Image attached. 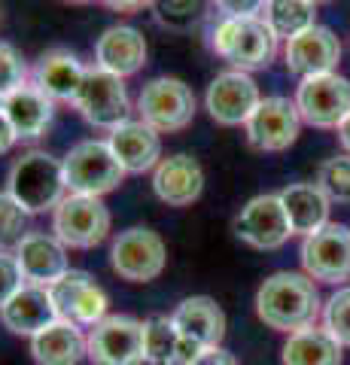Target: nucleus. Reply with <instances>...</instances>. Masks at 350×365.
Masks as SVG:
<instances>
[{"label":"nucleus","mask_w":350,"mask_h":365,"mask_svg":"<svg viewBox=\"0 0 350 365\" xmlns=\"http://www.w3.org/2000/svg\"><path fill=\"white\" fill-rule=\"evenodd\" d=\"M256 317L274 332H302L317 326L323 299L304 271H274L256 289Z\"/></svg>","instance_id":"f257e3e1"},{"label":"nucleus","mask_w":350,"mask_h":365,"mask_svg":"<svg viewBox=\"0 0 350 365\" xmlns=\"http://www.w3.org/2000/svg\"><path fill=\"white\" fill-rule=\"evenodd\" d=\"M6 192L13 195L31 216L55 210L71 195L64 177V162L46 150L21 153L6 170Z\"/></svg>","instance_id":"f03ea898"},{"label":"nucleus","mask_w":350,"mask_h":365,"mask_svg":"<svg viewBox=\"0 0 350 365\" xmlns=\"http://www.w3.org/2000/svg\"><path fill=\"white\" fill-rule=\"evenodd\" d=\"M210 46L232 71H262L274 61L277 37L265 25L262 16L256 19H220V25L210 34Z\"/></svg>","instance_id":"7ed1b4c3"},{"label":"nucleus","mask_w":350,"mask_h":365,"mask_svg":"<svg viewBox=\"0 0 350 365\" xmlns=\"http://www.w3.org/2000/svg\"><path fill=\"white\" fill-rule=\"evenodd\" d=\"M64 177L67 189L73 195H95L104 198L110 192H116L125 182V168L119 165V158L113 155L107 137H86V140L73 143L71 153L64 158Z\"/></svg>","instance_id":"20e7f679"},{"label":"nucleus","mask_w":350,"mask_h":365,"mask_svg":"<svg viewBox=\"0 0 350 365\" xmlns=\"http://www.w3.org/2000/svg\"><path fill=\"white\" fill-rule=\"evenodd\" d=\"M134 110H138L140 122H146L159 134H177L189 128L195 119L198 98L180 76H155L140 88Z\"/></svg>","instance_id":"39448f33"},{"label":"nucleus","mask_w":350,"mask_h":365,"mask_svg":"<svg viewBox=\"0 0 350 365\" xmlns=\"http://www.w3.org/2000/svg\"><path fill=\"white\" fill-rule=\"evenodd\" d=\"M168 265V244L159 232L146 225H131L113 237L110 268L119 280L128 283H153L162 277Z\"/></svg>","instance_id":"423d86ee"},{"label":"nucleus","mask_w":350,"mask_h":365,"mask_svg":"<svg viewBox=\"0 0 350 365\" xmlns=\"http://www.w3.org/2000/svg\"><path fill=\"white\" fill-rule=\"evenodd\" d=\"M113 228V216L104 198L95 195H67L52 210V235L67 250H95L107 241Z\"/></svg>","instance_id":"0eeeda50"},{"label":"nucleus","mask_w":350,"mask_h":365,"mask_svg":"<svg viewBox=\"0 0 350 365\" xmlns=\"http://www.w3.org/2000/svg\"><path fill=\"white\" fill-rule=\"evenodd\" d=\"M73 107L80 110V116L92 125V128H101L107 134L116 128V125L128 122L131 110H134L125 79L101 71V67H88L86 71L83 88H80V95H76Z\"/></svg>","instance_id":"6e6552de"},{"label":"nucleus","mask_w":350,"mask_h":365,"mask_svg":"<svg viewBox=\"0 0 350 365\" xmlns=\"http://www.w3.org/2000/svg\"><path fill=\"white\" fill-rule=\"evenodd\" d=\"M88 362L92 365H143V319L110 314L88 329Z\"/></svg>","instance_id":"1a4fd4ad"},{"label":"nucleus","mask_w":350,"mask_h":365,"mask_svg":"<svg viewBox=\"0 0 350 365\" xmlns=\"http://www.w3.org/2000/svg\"><path fill=\"white\" fill-rule=\"evenodd\" d=\"M302 122L314 128H338L350 116V79L341 73H320L302 79L296 88Z\"/></svg>","instance_id":"9d476101"},{"label":"nucleus","mask_w":350,"mask_h":365,"mask_svg":"<svg viewBox=\"0 0 350 365\" xmlns=\"http://www.w3.org/2000/svg\"><path fill=\"white\" fill-rule=\"evenodd\" d=\"M49 295L55 302V311H58V319H67L80 329H95L101 319L110 317L107 292L101 289V283L88 271L71 268L61 280H55L49 287Z\"/></svg>","instance_id":"9b49d317"},{"label":"nucleus","mask_w":350,"mask_h":365,"mask_svg":"<svg viewBox=\"0 0 350 365\" xmlns=\"http://www.w3.org/2000/svg\"><path fill=\"white\" fill-rule=\"evenodd\" d=\"M299 128H302V116H299L296 101H289L284 95H268L259 101L253 116L247 119L244 134H247V143L259 153H284L296 143Z\"/></svg>","instance_id":"f8f14e48"},{"label":"nucleus","mask_w":350,"mask_h":365,"mask_svg":"<svg viewBox=\"0 0 350 365\" xmlns=\"http://www.w3.org/2000/svg\"><path fill=\"white\" fill-rule=\"evenodd\" d=\"M235 235L238 241H244L253 250H280L292 237L289 216L284 210V201L274 192L250 198L241 207V213L235 216Z\"/></svg>","instance_id":"ddd939ff"},{"label":"nucleus","mask_w":350,"mask_h":365,"mask_svg":"<svg viewBox=\"0 0 350 365\" xmlns=\"http://www.w3.org/2000/svg\"><path fill=\"white\" fill-rule=\"evenodd\" d=\"M259 101H262V95H259L256 79L244 71H232V67L213 76L205 91V110L222 128L247 125V119L259 107Z\"/></svg>","instance_id":"4468645a"},{"label":"nucleus","mask_w":350,"mask_h":365,"mask_svg":"<svg viewBox=\"0 0 350 365\" xmlns=\"http://www.w3.org/2000/svg\"><path fill=\"white\" fill-rule=\"evenodd\" d=\"M302 268L311 280L320 283H344L350 280V228L329 222L320 232L302 241Z\"/></svg>","instance_id":"2eb2a0df"},{"label":"nucleus","mask_w":350,"mask_h":365,"mask_svg":"<svg viewBox=\"0 0 350 365\" xmlns=\"http://www.w3.org/2000/svg\"><path fill=\"white\" fill-rule=\"evenodd\" d=\"M284 61H287V71L299 79L335 73L338 61H341V40L329 28L314 25L308 31H302L299 37L284 43Z\"/></svg>","instance_id":"dca6fc26"},{"label":"nucleus","mask_w":350,"mask_h":365,"mask_svg":"<svg viewBox=\"0 0 350 365\" xmlns=\"http://www.w3.org/2000/svg\"><path fill=\"white\" fill-rule=\"evenodd\" d=\"M153 192L168 207H192L205 192V168L189 153L168 155L153 170Z\"/></svg>","instance_id":"f3484780"},{"label":"nucleus","mask_w":350,"mask_h":365,"mask_svg":"<svg viewBox=\"0 0 350 365\" xmlns=\"http://www.w3.org/2000/svg\"><path fill=\"white\" fill-rule=\"evenodd\" d=\"M16 259L25 283H37V287H52L71 271L67 247L52 232H40V228H31L25 235V241L16 247Z\"/></svg>","instance_id":"a211bd4d"},{"label":"nucleus","mask_w":350,"mask_h":365,"mask_svg":"<svg viewBox=\"0 0 350 365\" xmlns=\"http://www.w3.org/2000/svg\"><path fill=\"white\" fill-rule=\"evenodd\" d=\"M171 323L177 335L195 344L198 350L220 347L225 338V311L210 295H189L171 311Z\"/></svg>","instance_id":"6ab92c4d"},{"label":"nucleus","mask_w":350,"mask_h":365,"mask_svg":"<svg viewBox=\"0 0 350 365\" xmlns=\"http://www.w3.org/2000/svg\"><path fill=\"white\" fill-rule=\"evenodd\" d=\"M88 67L76 58L71 49H49L43 52L31 67V83L43 95H49L55 104H73L83 88Z\"/></svg>","instance_id":"aec40b11"},{"label":"nucleus","mask_w":350,"mask_h":365,"mask_svg":"<svg viewBox=\"0 0 350 365\" xmlns=\"http://www.w3.org/2000/svg\"><path fill=\"white\" fill-rule=\"evenodd\" d=\"M107 143L125 174H146L162 162V134L140 119H128L107 134Z\"/></svg>","instance_id":"412c9836"},{"label":"nucleus","mask_w":350,"mask_h":365,"mask_svg":"<svg viewBox=\"0 0 350 365\" xmlns=\"http://www.w3.org/2000/svg\"><path fill=\"white\" fill-rule=\"evenodd\" d=\"M146 55H150L146 37L134 25H113L95 43V67L116 73L122 79L140 73L146 64Z\"/></svg>","instance_id":"4be33fe9"},{"label":"nucleus","mask_w":350,"mask_h":365,"mask_svg":"<svg viewBox=\"0 0 350 365\" xmlns=\"http://www.w3.org/2000/svg\"><path fill=\"white\" fill-rule=\"evenodd\" d=\"M58 319L55 302L49 295V287H37V283H25L13 299L0 307V323L13 335L34 338Z\"/></svg>","instance_id":"5701e85b"},{"label":"nucleus","mask_w":350,"mask_h":365,"mask_svg":"<svg viewBox=\"0 0 350 365\" xmlns=\"http://www.w3.org/2000/svg\"><path fill=\"white\" fill-rule=\"evenodd\" d=\"M4 116L13 125L19 140H40L55 119V101L49 95H43L34 83H28L16 88L13 95H6Z\"/></svg>","instance_id":"b1692460"},{"label":"nucleus","mask_w":350,"mask_h":365,"mask_svg":"<svg viewBox=\"0 0 350 365\" xmlns=\"http://www.w3.org/2000/svg\"><path fill=\"white\" fill-rule=\"evenodd\" d=\"M31 359L37 365H80L88 359V332L67 319H55L31 338Z\"/></svg>","instance_id":"393cba45"},{"label":"nucleus","mask_w":350,"mask_h":365,"mask_svg":"<svg viewBox=\"0 0 350 365\" xmlns=\"http://www.w3.org/2000/svg\"><path fill=\"white\" fill-rule=\"evenodd\" d=\"M284 201V210L289 216L292 235H314L323 225H329V207L332 201L323 195V189L317 182H289L277 192Z\"/></svg>","instance_id":"a878e982"},{"label":"nucleus","mask_w":350,"mask_h":365,"mask_svg":"<svg viewBox=\"0 0 350 365\" xmlns=\"http://www.w3.org/2000/svg\"><path fill=\"white\" fill-rule=\"evenodd\" d=\"M143 353L146 365H189L201 350L177 335L171 317L153 314L143 319Z\"/></svg>","instance_id":"bb28decb"},{"label":"nucleus","mask_w":350,"mask_h":365,"mask_svg":"<svg viewBox=\"0 0 350 365\" xmlns=\"http://www.w3.org/2000/svg\"><path fill=\"white\" fill-rule=\"evenodd\" d=\"M280 359L284 365H341V344L323 326H308L287 335Z\"/></svg>","instance_id":"cd10ccee"},{"label":"nucleus","mask_w":350,"mask_h":365,"mask_svg":"<svg viewBox=\"0 0 350 365\" xmlns=\"http://www.w3.org/2000/svg\"><path fill=\"white\" fill-rule=\"evenodd\" d=\"M262 19L277 40H292L317 25V6L311 0H265Z\"/></svg>","instance_id":"c85d7f7f"},{"label":"nucleus","mask_w":350,"mask_h":365,"mask_svg":"<svg viewBox=\"0 0 350 365\" xmlns=\"http://www.w3.org/2000/svg\"><path fill=\"white\" fill-rule=\"evenodd\" d=\"M28 220H31V213L21 207L13 195H9L6 189L0 192V250L16 253V247L25 241V235L31 232Z\"/></svg>","instance_id":"c756f323"},{"label":"nucleus","mask_w":350,"mask_h":365,"mask_svg":"<svg viewBox=\"0 0 350 365\" xmlns=\"http://www.w3.org/2000/svg\"><path fill=\"white\" fill-rule=\"evenodd\" d=\"M317 186L332 204H350V155L326 158L317 170Z\"/></svg>","instance_id":"7c9ffc66"},{"label":"nucleus","mask_w":350,"mask_h":365,"mask_svg":"<svg viewBox=\"0 0 350 365\" xmlns=\"http://www.w3.org/2000/svg\"><path fill=\"white\" fill-rule=\"evenodd\" d=\"M323 329L341 347H350V287L335 289L323 304Z\"/></svg>","instance_id":"2f4dec72"},{"label":"nucleus","mask_w":350,"mask_h":365,"mask_svg":"<svg viewBox=\"0 0 350 365\" xmlns=\"http://www.w3.org/2000/svg\"><path fill=\"white\" fill-rule=\"evenodd\" d=\"M31 83V67L13 43L0 40V95H13L16 88Z\"/></svg>","instance_id":"473e14b6"},{"label":"nucleus","mask_w":350,"mask_h":365,"mask_svg":"<svg viewBox=\"0 0 350 365\" xmlns=\"http://www.w3.org/2000/svg\"><path fill=\"white\" fill-rule=\"evenodd\" d=\"M21 287H25V274H21V268H19L16 253L0 250V307L13 299Z\"/></svg>","instance_id":"72a5a7b5"},{"label":"nucleus","mask_w":350,"mask_h":365,"mask_svg":"<svg viewBox=\"0 0 350 365\" xmlns=\"http://www.w3.org/2000/svg\"><path fill=\"white\" fill-rule=\"evenodd\" d=\"M220 19H256L262 16L265 0H213Z\"/></svg>","instance_id":"f704fd0d"},{"label":"nucleus","mask_w":350,"mask_h":365,"mask_svg":"<svg viewBox=\"0 0 350 365\" xmlns=\"http://www.w3.org/2000/svg\"><path fill=\"white\" fill-rule=\"evenodd\" d=\"M153 6L165 21H186L198 13L201 0H153Z\"/></svg>","instance_id":"c9c22d12"},{"label":"nucleus","mask_w":350,"mask_h":365,"mask_svg":"<svg viewBox=\"0 0 350 365\" xmlns=\"http://www.w3.org/2000/svg\"><path fill=\"white\" fill-rule=\"evenodd\" d=\"M189 365H238V359L220 344V347H205Z\"/></svg>","instance_id":"e433bc0d"},{"label":"nucleus","mask_w":350,"mask_h":365,"mask_svg":"<svg viewBox=\"0 0 350 365\" xmlns=\"http://www.w3.org/2000/svg\"><path fill=\"white\" fill-rule=\"evenodd\" d=\"M107 9H113V13H138V9L150 6L153 0H101Z\"/></svg>","instance_id":"4c0bfd02"},{"label":"nucleus","mask_w":350,"mask_h":365,"mask_svg":"<svg viewBox=\"0 0 350 365\" xmlns=\"http://www.w3.org/2000/svg\"><path fill=\"white\" fill-rule=\"evenodd\" d=\"M16 143H19V137H16V131H13V125H9L6 116L0 113V155H6Z\"/></svg>","instance_id":"58836bf2"},{"label":"nucleus","mask_w":350,"mask_h":365,"mask_svg":"<svg viewBox=\"0 0 350 365\" xmlns=\"http://www.w3.org/2000/svg\"><path fill=\"white\" fill-rule=\"evenodd\" d=\"M335 131H338V143H341V146H344V153L350 155V116H347L341 125H338Z\"/></svg>","instance_id":"ea45409f"},{"label":"nucleus","mask_w":350,"mask_h":365,"mask_svg":"<svg viewBox=\"0 0 350 365\" xmlns=\"http://www.w3.org/2000/svg\"><path fill=\"white\" fill-rule=\"evenodd\" d=\"M64 4H80L83 6V4H92V0H64Z\"/></svg>","instance_id":"a19ab883"},{"label":"nucleus","mask_w":350,"mask_h":365,"mask_svg":"<svg viewBox=\"0 0 350 365\" xmlns=\"http://www.w3.org/2000/svg\"><path fill=\"white\" fill-rule=\"evenodd\" d=\"M311 4H314V6H323V4H329V0H311Z\"/></svg>","instance_id":"79ce46f5"},{"label":"nucleus","mask_w":350,"mask_h":365,"mask_svg":"<svg viewBox=\"0 0 350 365\" xmlns=\"http://www.w3.org/2000/svg\"><path fill=\"white\" fill-rule=\"evenodd\" d=\"M4 101H6V98H4V95H0V113H4Z\"/></svg>","instance_id":"37998d69"}]
</instances>
